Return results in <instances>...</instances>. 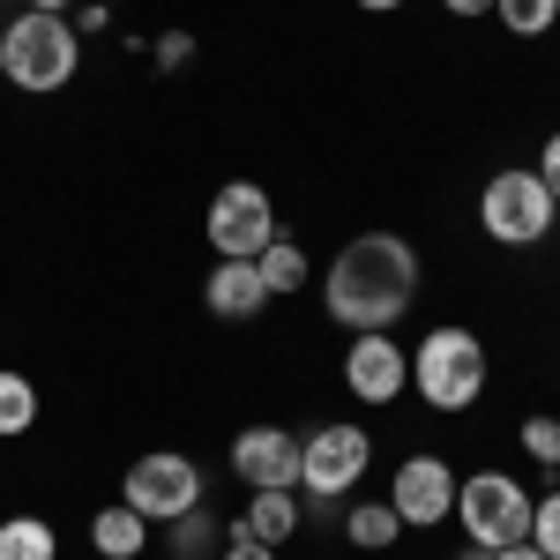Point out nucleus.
<instances>
[{"label": "nucleus", "instance_id": "obj_4", "mask_svg": "<svg viewBox=\"0 0 560 560\" xmlns=\"http://www.w3.org/2000/svg\"><path fill=\"white\" fill-rule=\"evenodd\" d=\"M553 195H546V179L530 173V165H501V173L478 187V224H486V240H501V247H538L546 232H553Z\"/></svg>", "mask_w": 560, "mask_h": 560}, {"label": "nucleus", "instance_id": "obj_1", "mask_svg": "<svg viewBox=\"0 0 560 560\" xmlns=\"http://www.w3.org/2000/svg\"><path fill=\"white\" fill-rule=\"evenodd\" d=\"M411 300H419V247L396 240V232L345 240L337 261H329V277H322V306H329V322H345L351 337L388 329Z\"/></svg>", "mask_w": 560, "mask_h": 560}, {"label": "nucleus", "instance_id": "obj_28", "mask_svg": "<svg viewBox=\"0 0 560 560\" xmlns=\"http://www.w3.org/2000/svg\"><path fill=\"white\" fill-rule=\"evenodd\" d=\"M359 8H366V15H388V8H404V0H359Z\"/></svg>", "mask_w": 560, "mask_h": 560}, {"label": "nucleus", "instance_id": "obj_3", "mask_svg": "<svg viewBox=\"0 0 560 560\" xmlns=\"http://www.w3.org/2000/svg\"><path fill=\"white\" fill-rule=\"evenodd\" d=\"M486 345H478L471 329H456V322H441L419 337V359H411V382H419V404L427 411H471L478 396H486Z\"/></svg>", "mask_w": 560, "mask_h": 560}, {"label": "nucleus", "instance_id": "obj_13", "mask_svg": "<svg viewBox=\"0 0 560 560\" xmlns=\"http://www.w3.org/2000/svg\"><path fill=\"white\" fill-rule=\"evenodd\" d=\"M232 538H255V546L300 538V493H292V486H261L255 501H247V516L232 523Z\"/></svg>", "mask_w": 560, "mask_h": 560}, {"label": "nucleus", "instance_id": "obj_15", "mask_svg": "<svg viewBox=\"0 0 560 560\" xmlns=\"http://www.w3.org/2000/svg\"><path fill=\"white\" fill-rule=\"evenodd\" d=\"M345 538L359 553H388V546L404 538V516H396L388 501H359V509H345Z\"/></svg>", "mask_w": 560, "mask_h": 560}, {"label": "nucleus", "instance_id": "obj_21", "mask_svg": "<svg viewBox=\"0 0 560 560\" xmlns=\"http://www.w3.org/2000/svg\"><path fill=\"white\" fill-rule=\"evenodd\" d=\"M217 546V516L210 509H187V516H173V560H202Z\"/></svg>", "mask_w": 560, "mask_h": 560}, {"label": "nucleus", "instance_id": "obj_19", "mask_svg": "<svg viewBox=\"0 0 560 560\" xmlns=\"http://www.w3.org/2000/svg\"><path fill=\"white\" fill-rule=\"evenodd\" d=\"M493 15H501L516 38H546L560 23V0H493Z\"/></svg>", "mask_w": 560, "mask_h": 560}, {"label": "nucleus", "instance_id": "obj_22", "mask_svg": "<svg viewBox=\"0 0 560 560\" xmlns=\"http://www.w3.org/2000/svg\"><path fill=\"white\" fill-rule=\"evenodd\" d=\"M530 546L546 560H560V486L546 493V501H530Z\"/></svg>", "mask_w": 560, "mask_h": 560}, {"label": "nucleus", "instance_id": "obj_23", "mask_svg": "<svg viewBox=\"0 0 560 560\" xmlns=\"http://www.w3.org/2000/svg\"><path fill=\"white\" fill-rule=\"evenodd\" d=\"M538 179H546V195L560 202V128L546 135V150H538Z\"/></svg>", "mask_w": 560, "mask_h": 560}, {"label": "nucleus", "instance_id": "obj_25", "mask_svg": "<svg viewBox=\"0 0 560 560\" xmlns=\"http://www.w3.org/2000/svg\"><path fill=\"white\" fill-rule=\"evenodd\" d=\"M448 15H493V0H441Z\"/></svg>", "mask_w": 560, "mask_h": 560}, {"label": "nucleus", "instance_id": "obj_12", "mask_svg": "<svg viewBox=\"0 0 560 560\" xmlns=\"http://www.w3.org/2000/svg\"><path fill=\"white\" fill-rule=\"evenodd\" d=\"M202 300H210L217 322H255L261 306H269V284H261L255 261H217L210 284H202Z\"/></svg>", "mask_w": 560, "mask_h": 560}, {"label": "nucleus", "instance_id": "obj_6", "mask_svg": "<svg viewBox=\"0 0 560 560\" xmlns=\"http://www.w3.org/2000/svg\"><path fill=\"white\" fill-rule=\"evenodd\" d=\"M120 501H128L142 523H173V516H187V509H202V471H195L179 448H150V456L128 464Z\"/></svg>", "mask_w": 560, "mask_h": 560}, {"label": "nucleus", "instance_id": "obj_9", "mask_svg": "<svg viewBox=\"0 0 560 560\" xmlns=\"http://www.w3.org/2000/svg\"><path fill=\"white\" fill-rule=\"evenodd\" d=\"M388 509L404 516V530H433V523L456 516V471L441 464V456H411V464H396V478H388Z\"/></svg>", "mask_w": 560, "mask_h": 560}, {"label": "nucleus", "instance_id": "obj_27", "mask_svg": "<svg viewBox=\"0 0 560 560\" xmlns=\"http://www.w3.org/2000/svg\"><path fill=\"white\" fill-rule=\"evenodd\" d=\"M31 8H38V15H68L75 0H31Z\"/></svg>", "mask_w": 560, "mask_h": 560}, {"label": "nucleus", "instance_id": "obj_29", "mask_svg": "<svg viewBox=\"0 0 560 560\" xmlns=\"http://www.w3.org/2000/svg\"><path fill=\"white\" fill-rule=\"evenodd\" d=\"M456 560H493V553H486V546H464V553H456Z\"/></svg>", "mask_w": 560, "mask_h": 560}, {"label": "nucleus", "instance_id": "obj_18", "mask_svg": "<svg viewBox=\"0 0 560 560\" xmlns=\"http://www.w3.org/2000/svg\"><path fill=\"white\" fill-rule=\"evenodd\" d=\"M38 427V388L23 382V374H0V441H15V433Z\"/></svg>", "mask_w": 560, "mask_h": 560}, {"label": "nucleus", "instance_id": "obj_11", "mask_svg": "<svg viewBox=\"0 0 560 560\" xmlns=\"http://www.w3.org/2000/svg\"><path fill=\"white\" fill-rule=\"evenodd\" d=\"M232 478H247V486H292L300 493V433L284 427H240L232 433Z\"/></svg>", "mask_w": 560, "mask_h": 560}, {"label": "nucleus", "instance_id": "obj_2", "mask_svg": "<svg viewBox=\"0 0 560 560\" xmlns=\"http://www.w3.org/2000/svg\"><path fill=\"white\" fill-rule=\"evenodd\" d=\"M75 68H83V31L68 23V15H38V8H23L15 23H0V75L15 90H68L75 83Z\"/></svg>", "mask_w": 560, "mask_h": 560}, {"label": "nucleus", "instance_id": "obj_16", "mask_svg": "<svg viewBox=\"0 0 560 560\" xmlns=\"http://www.w3.org/2000/svg\"><path fill=\"white\" fill-rule=\"evenodd\" d=\"M255 269H261V284H269V300H284V292H300V284H306V247L277 232V240L255 255Z\"/></svg>", "mask_w": 560, "mask_h": 560}, {"label": "nucleus", "instance_id": "obj_8", "mask_svg": "<svg viewBox=\"0 0 560 560\" xmlns=\"http://www.w3.org/2000/svg\"><path fill=\"white\" fill-rule=\"evenodd\" d=\"M269 240H277V202H269V187H255V179H224V187L210 195V247H217V261H255Z\"/></svg>", "mask_w": 560, "mask_h": 560}, {"label": "nucleus", "instance_id": "obj_20", "mask_svg": "<svg viewBox=\"0 0 560 560\" xmlns=\"http://www.w3.org/2000/svg\"><path fill=\"white\" fill-rule=\"evenodd\" d=\"M516 441H523V456H530L538 471H560V419H553V411H530Z\"/></svg>", "mask_w": 560, "mask_h": 560}, {"label": "nucleus", "instance_id": "obj_24", "mask_svg": "<svg viewBox=\"0 0 560 560\" xmlns=\"http://www.w3.org/2000/svg\"><path fill=\"white\" fill-rule=\"evenodd\" d=\"M217 560H277V546H255V538H224Z\"/></svg>", "mask_w": 560, "mask_h": 560}, {"label": "nucleus", "instance_id": "obj_7", "mask_svg": "<svg viewBox=\"0 0 560 560\" xmlns=\"http://www.w3.org/2000/svg\"><path fill=\"white\" fill-rule=\"evenodd\" d=\"M366 464H374V441H366V427L329 419V427H314V433L300 441V493L345 501L351 486L366 478Z\"/></svg>", "mask_w": 560, "mask_h": 560}, {"label": "nucleus", "instance_id": "obj_10", "mask_svg": "<svg viewBox=\"0 0 560 560\" xmlns=\"http://www.w3.org/2000/svg\"><path fill=\"white\" fill-rule=\"evenodd\" d=\"M345 388L359 396V404H396V396L411 388V351L396 345L388 329L351 337V351H345Z\"/></svg>", "mask_w": 560, "mask_h": 560}, {"label": "nucleus", "instance_id": "obj_14", "mask_svg": "<svg viewBox=\"0 0 560 560\" xmlns=\"http://www.w3.org/2000/svg\"><path fill=\"white\" fill-rule=\"evenodd\" d=\"M90 546H97V560H135L150 546V523L135 516L128 501H113V509H97V523H90Z\"/></svg>", "mask_w": 560, "mask_h": 560}, {"label": "nucleus", "instance_id": "obj_17", "mask_svg": "<svg viewBox=\"0 0 560 560\" xmlns=\"http://www.w3.org/2000/svg\"><path fill=\"white\" fill-rule=\"evenodd\" d=\"M0 560H60V538L45 516H8L0 523Z\"/></svg>", "mask_w": 560, "mask_h": 560}, {"label": "nucleus", "instance_id": "obj_26", "mask_svg": "<svg viewBox=\"0 0 560 560\" xmlns=\"http://www.w3.org/2000/svg\"><path fill=\"white\" fill-rule=\"evenodd\" d=\"M493 560H546V553H538L530 538H516V546H501V553H493Z\"/></svg>", "mask_w": 560, "mask_h": 560}, {"label": "nucleus", "instance_id": "obj_5", "mask_svg": "<svg viewBox=\"0 0 560 560\" xmlns=\"http://www.w3.org/2000/svg\"><path fill=\"white\" fill-rule=\"evenodd\" d=\"M448 523H464L471 546L501 553V546L530 538V493L509 471H471V478H456V516Z\"/></svg>", "mask_w": 560, "mask_h": 560}]
</instances>
